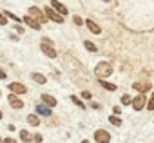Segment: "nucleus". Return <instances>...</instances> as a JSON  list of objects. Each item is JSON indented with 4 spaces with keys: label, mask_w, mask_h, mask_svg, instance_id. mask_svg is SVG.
Returning <instances> with one entry per match:
<instances>
[{
    "label": "nucleus",
    "mask_w": 154,
    "mask_h": 143,
    "mask_svg": "<svg viewBox=\"0 0 154 143\" xmlns=\"http://www.w3.org/2000/svg\"><path fill=\"white\" fill-rule=\"evenodd\" d=\"M112 73H114V69H112V65H111L109 62H100V63L94 67V75H96L98 80H107Z\"/></svg>",
    "instance_id": "f257e3e1"
},
{
    "label": "nucleus",
    "mask_w": 154,
    "mask_h": 143,
    "mask_svg": "<svg viewBox=\"0 0 154 143\" xmlns=\"http://www.w3.org/2000/svg\"><path fill=\"white\" fill-rule=\"evenodd\" d=\"M40 49H42V53H44L47 58H58V51L54 49V42H53L51 38L44 36V38L40 40Z\"/></svg>",
    "instance_id": "f03ea898"
},
{
    "label": "nucleus",
    "mask_w": 154,
    "mask_h": 143,
    "mask_svg": "<svg viewBox=\"0 0 154 143\" xmlns=\"http://www.w3.org/2000/svg\"><path fill=\"white\" fill-rule=\"evenodd\" d=\"M147 100H149V98H147L145 94H140V93H138V94L132 98V102H131V107H132L136 112H140V111H143V109L147 107Z\"/></svg>",
    "instance_id": "7ed1b4c3"
},
{
    "label": "nucleus",
    "mask_w": 154,
    "mask_h": 143,
    "mask_svg": "<svg viewBox=\"0 0 154 143\" xmlns=\"http://www.w3.org/2000/svg\"><path fill=\"white\" fill-rule=\"evenodd\" d=\"M27 15H29L31 18H35L38 24H45V22H47L45 13H44L40 8H36V6H31V8H29V11H27Z\"/></svg>",
    "instance_id": "20e7f679"
},
{
    "label": "nucleus",
    "mask_w": 154,
    "mask_h": 143,
    "mask_svg": "<svg viewBox=\"0 0 154 143\" xmlns=\"http://www.w3.org/2000/svg\"><path fill=\"white\" fill-rule=\"evenodd\" d=\"M44 13H45V17H47V20H51V22H54V24H63V17L60 15V13H56L51 6H47V8H44Z\"/></svg>",
    "instance_id": "39448f33"
},
{
    "label": "nucleus",
    "mask_w": 154,
    "mask_h": 143,
    "mask_svg": "<svg viewBox=\"0 0 154 143\" xmlns=\"http://www.w3.org/2000/svg\"><path fill=\"white\" fill-rule=\"evenodd\" d=\"M8 103H9V107L15 109V111H20V109H24V105H26V102H24L18 94H13V93H9V96H8Z\"/></svg>",
    "instance_id": "423d86ee"
},
{
    "label": "nucleus",
    "mask_w": 154,
    "mask_h": 143,
    "mask_svg": "<svg viewBox=\"0 0 154 143\" xmlns=\"http://www.w3.org/2000/svg\"><path fill=\"white\" fill-rule=\"evenodd\" d=\"M8 89H9V93L18 94V96H22V94H27V93H29V89H27L22 82H11V84L8 85Z\"/></svg>",
    "instance_id": "0eeeda50"
},
{
    "label": "nucleus",
    "mask_w": 154,
    "mask_h": 143,
    "mask_svg": "<svg viewBox=\"0 0 154 143\" xmlns=\"http://www.w3.org/2000/svg\"><path fill=\"white\" fill-rule=\"evenodd\" d=\"M94 141H96V143H111V134H109V130H105V129L94 130Z\"/></svg>",
    "instance_id": "6e6552de"
},
{
    "label": "nucleus",
    "mask_w": 154,
    "mask_h": 143,
    "mask_svg": "<svg viewBox=\"0 0 154 143\" xmlns=\"http://www.w3.org/2000/svg\"><path fill=\"white\" fill-rule=\"evenodd\" d=\"M22 22H24V26H27L29 29H33V31H40L42 29V24H38L35 18H31L29 15H26L24 18H22Z\"/></svg>",
    "instance_id": "1a4fd4ad"
},
{
    "label": "nucleus",
    "mask_w": 154,
    "mask_h": 143,
    "mask_svg": "<svg viewBox=\"0 0 154 143\" xmlns=\"http://www.w3.org/2000/svg\"><path fill=\"white\" fill-rule=\"evenodd\" d=\"M51 8H53L56 13H60L63 18H65V15H69V9H67V8L60 2V0H51Z\"/></svg>",
    "instance_id": "9d476101"
},
{
    "label": "nucleus",
    "mask_w": 154,
    "mask_h": 143,
    "mask_svg": "<svg viewBox=\"0 0 154 143\" xmlns=\"http://www.w3.org/2000/svg\"><path fill=\"white\" fill-rule=\"evenodd\" d=\"M84 24H85V27L93 33V35H102V27L94 22V20H91V18H85L84 20Z\"/></svg>",
    "instance_id": "9b49d317"
},
{
    "label": "nucleus",
    "mask_w": 154,
    "mask_h": 143,
    "mask_svg": "<svg viewBox=\"0 0 154 143\" xmlns=\"http://www.w3.org/2000/svg\"><path fill=\"white\" fill-rule=\"evenodd\" d=\"M40 98H42V102H44V105H47V107H51V109L58 105V100H56V98H54L53 94H49V93H44V94H42Z\"/></svg>",
    "instance_id": "f8f14e48"
},
{
    "label": "nucleus",
    "mask_w": 154,
    "mask_h": 143,
    "mask_svg": "<svg viewBox=\"0 0 154 143\" xmlns=\"http://www.w3.org/2000/svg\"><path fill=\"white\" fill-rule=\"evenodd\" d=\"M150 87H152V85H150L149 82H145V84H141V82L132 84V89H134V91H138L140 94H147V93L150 91Z\"/></svg>",
    "instance_id": "ddd939ff"
},
{
    "label": "nucleus",
    "mask_w": 154,
    "mask_h": 143,
    "mask_svg": "<svg viewBox=\"0 0 154 143\" xmlns=\"http://www.w3.org/2000/svg\"><path fill=\"white\" fill-rule=\"evenodd\" d=\"M36 114L38 116H53V111H51V107H47L44 103H38L36 105Z\"/></svg>",
    "instance_id": "4468645a"
},
{
    "label": "nucleus",
    "mask_w": 154,
    "mask_h": 143,
    "mask_svg": "<svg viewBox=\"0 0 154 143\" xmlns=\"http://www.w3.org/2000/svg\"><path fill=\"white\" fill-rule=\"evenodd\" d=\"M31 80H33L35 84H38V85H45V84H47V78H45L42 73H31Z\"/></svg>",
    "instance_id": "2eb2a0df"
},
{
    "label": "nucleus",
    "mask_w": 154,
    "mask_h": 143,
    "mask_svg": "<svg viewBox=\"0 0 154 143\" xmlns=\"http://www.w3.org/2000/svg\"><path fill=\"white\" fill-rule=\"evenodd\" d=\"M71 102H72L76 107H78V109H82V111H84V109H87V103H85L80 96H74V94H72V96H71Z\"/></svg>",
    "instance_id": "dca6fc26"
},
{
    "label": "nucleus",
    "mask_w": 154,
    "mask_h": 143,
    "mask_svg": "<svg viewBox=\"0 0 154 143\" xmlns=\"http://www.w3.org/2000/svg\"><path fill=\"white\" fill-rule=\"evenodd\" d=\"M98 84L102 85V89H105V91H109V93H112V91L118 89L116 84H111V82H107V80H98Z\"/></svg>",
    "instance_id": "f3484780"
},
{
    "label": "nucleus",
    "mask_w": 154,
    "mask_h": 143,
    "mask_svg": "<svg viewBox=\"0 0 154 143\" xmlns=\"http://www.w3.org/2000/svg\"><path fill=\"white\" fill-rule=\"evenodd\" d=\"M26 120H27V123H29L31 127H38V125H40V116H38L36 112H35V114H27Z\"/></svg>",
    "instance_id": "a211bd4d"
},
{
    "label": "nucleus",
    "mask_w": 154,
    "mask_h": 143,
    "mask_svg": "<svg viewBox=\"0 0 154 143\" xmlns=\"http://www.w3.org/2000/svg\"><path fill=\"white\" fill-rule=\"evenodd\" d=\"M20 141L22 143H31L33 141V136L29 130H20Z\"/></svg>",
    "instance_id": "6ab92c4d"
},
{
    "label": "nucleus",
    "mask_w": 154,
    "mask_h": 143,
    "mask_svg": "<svg viewBox=\"0 0 154 143\" xmlns=\"http://www.w3.org/2000/svg\"><path fill=\"white\" fill-rule=\"evenodd\" d=\"M84 47H85L89 53H96V51H98V47H96L94 42H91V40H85V42H84Z\"/></svg>",
    "instance_id": "aec40b11"
},
{
    "label": "nucleus",
    "mask_w": 154,
    "mask_h": 143,
    "mask_svg": "<svg viewBox=\"0 0 154 143\" xmlns=\"http://www.w3.org/2000/svg\"><path fill=\"white\" fill-rule=\"evenodd\" d=\"M109 123L114 125V127H122V118L116 116V114H112V116H109Z\"/></svg>",
    "instance_id": "412c9836"
},
{
    "label": "nucleus",
    "mask_w": 154,
    "mask_h": 143,
    "mask_svg": "<svg viewBox=\"0 0 154 143\" xmlns=\"http://www.w3.org/2000/svg\"><path fill=\"white\" fill-rule=\"evenodd\" d=\"M120 102H122V105H131V102H132V98H131V94H122V98H120Z\"/></svg>",
    "instance_id": "4be33fe9"
},
{
    "label": "nucleus",
    "mask_w": 154,
    "mask_h": 143,
    "mask_svg": "<svg viewBox=\"0 0 154 143\" xmlns=\"http://www.w3.org/2000/svg\"><path fill=\"white\" fill-rule=\"evenodd\" d=\"M145 109H149V111H152V112H154V93H152V96L147 100V107H145Z\"/></svg>",
    "instance_id": "5701e85b"
},
{
    "label": "nucleus",
    "mask_w": 154,
    "mask_h": 143,
    "mask_svg": "<svg viewBox=\"0 0 154 143\" xmlns=\"http://www.w3.org/2000/svg\"><path fill=\"white\" fill-rule=\"evenodd\" d=\"M84 102H89L91 98H93V94H91V91H82V96H80Z\"/></svg>",
    "instance_id": "b1692460"
},
{
    "label": "nucleus",
    "mask_w": 154,
    "mask_h": 143,
    "mask_svg": "<svg viewBox=\"0 0 154 143\" xmlns=\"http://www.w3.org/2000/svg\"><path fill=\"white\" fill-rule=\"evenodd\" d=\"M13 29H17V33H18V35H24V33H26V27H24L22 24H15V27H13Z\"/></svg>",
    "instance_id": "393cba45"
},
{
    "label": "nucleus",
    "mask_w": 154,
    "mask_h": 143,
    "mask_svg": "<svg viewBox=\"0 0 154 143\" xmlns=\"http://www.w3.org/2000/svg\"><path fill=\"white\" fill-rule=\"evenodd\" d=\"M72 22H74L76 26H84V18H80L78 15H74V17H72Z\"/></svg>",
    "instance_id": "a878e982"
},
{
    "label": "nucleus",
    "mask_w": 154,
    "mask_h": 143,
    "mask_svg": "<svg viewBox=\"0 0 154 143\" xmlns=\"http://www.w3.org/2000/svg\"><path fill=\"white\" fill-rule=\"evenodd\" d=\"M33 141H35V143H42V141H44V138H42V134H40V132H36V134L33 136Z\"/></svg>",
    "instance_id": "bb28decb"
},
{
    "label": "nucleus",
    "mask_w": 154,
    "mask_h": 143,
    "mask_svg": "<svg viewBox=\"0 0 154 143\" xmlns=\"http://www.w3.org/2000/svg\"><path fill=\"white\" fill-rule=\"evenodd\" d=\"M8 24V18H6V15L0 11V26H6Z\"/></svg>",
    "instance_id": "cd10ccee"
},
{
    "label": "nucleus",
    "mask_w": 154,
    "mask_h": 143,
    "mask_svg": "<svg viewBox=\"0 0 154 143\" xmlns=\"http://www.w3.org/2000/svg\"><path fill=\"white\" fill-rule=\"evenodd\" d=\"M112 114L120 116V114H122V107H120V105H114V107H112Z\"/></svg>",
    "instance_id": "c85d7f7f"
},
{
    "label": "nucleus",
    "mask_w": 154,
    "mask_h": 143,
    "mask_svg": "<svg viewBox=\"0 0 154 143\" xmlns=\"http://www.w3.org/2000/svg\"><path fill=\"white\" fill-rule=\"evenodd\" d=\"M89 105H91L93 109H96V111H98V109H102V105H100V103H96V102H89Z\"/></svg>",
    "instance_id": "c756f323"
},
{
    "label": "nucleus",
    "mask_w": 154,
    "mask_h": 143,
    "mask_svg": "<svg viewBox=\"0 0 154 143\" xmlns=\"http://www.w3.org/2000/svg\"><path fill=\"white\" fill-rule=\"evenodd\" d=\"M4 143H18L15 138H4Z\"/></svg>",
    "instance_id": "7c9ffc66"
},
{
    "label": "nucleus",
    "mask_w": 154,
    "mask_h": 143,
    "mask_svg": "<svg viewBox=\"0 0 154 143\" xmlns=\"http://www.w3.org/2000/svg\"><path fill=\"white\" fill-rule=\"evenodd\" d=\"M6 76H8V73H6V71H4L2 67H0V80H4Z\"/></svg>",
    "instance_id": "2f4dec72"
},
{
    "label": "nucleus",
    "mask_w": 154,
    "mask_h": 143,
    "mask_svg": "<svg viewBox=\"0 0 154 143\" xmlns=\"http://www.w3.org/2000/svg\"><path fill=\"white\" fill-rule=\"evenodd\" d=\"M9 38H11V40H15V42H18V36H17V35H9Z\"/></svg>",
    "instance_id": "473e14b6"
},
{
    "label": "nucleus",
    "mask_w": 154,
    "mask_h": 143,
    "mask_svg": "<svg viewBox=\"0 0 154 143\" xmlns=\"http://www.w3.org/2000/svg\"><path fill=\"white\" fill-rule=\"evenodd\" d=\"M82 143H91V141L89 139H82Z\"/></svg>",
    "instance_id": "72a5a7b5"
},
{
    "label": "nucleus",
    "mask_w": 154,
    "mask_h": 143,
    "mask_svg": "<svg viewBox=\"0 0 154 143\" xmlns=\"http://www.w3.org/2000/svg\"><path fill=\"white\" fill-rule=\"evenodd\" d=\"M2 118H4V112H2V111H0V120H2Z\"/></svg>",
    "instance_id": "f704fd0d"
},
{
    "label": "nucleus",
    "mask_w": 154,
    "mask_h": 143,
    "mask_svg": "<svg viewBox=\"0 0 154 143\" xmlns=\"http://www.w3.org/2000/svg\"><path fill=\"white\" fill-rule=\"evenodd\" d=\"M0 143H4V138H0Z\"/></svg>",
    "instance_id": "c9c22d12"
},
{
    "label": "nucleus",
    "mask_w": 154,
    "mask_h": 143,
    "mask_svg": "<svg viewBox=\"0 0 154 143\" xmlns=\"http://www.w3.org/2000/svg\"><path fill=\"white\" fill-rule=\"evenodd\" d=\"M102 2H111V0H102Z\"/></svg>",
    "instance_id": "e433bc0d"
},
{
    "label": "nucleus",
    "mask_w": 154,
    "mask_h": 143,
    "mask_svg": "<svg viewBox=\"0 0 154 143\" xmlns=\"http://www.w3.org/2000/svg\"><path fill=\"white\" fill-rule=\"evenodd\" d=\"M0 98H2V91H0Z\"/></svg>",
    "instance_id": "4c0bfd02"
}]
</instances>
